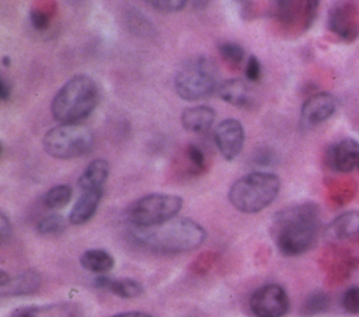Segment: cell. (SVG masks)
Instances as JSON below:
<instances>
[{"label": "cell", "mask_w": 359, "mask_h": 317, "mask_svg": "<svg viewBox=\"0 0 359 317\" xmlns=\"http://www.w3.org/2000/svg\"><path fill=\"white\" fill-rule=\"evenodd\" d=\"M320 209L313 202L287 206L272 220L271 234L280 254L296 257L309 251L320 233Z\"/></svg>", "instance_id": "1"}, {"label": "cell", "mask_w": 359, "mask_h": 317, "mask_svg": "<svg viewBox=\"0 0 359 317\" xmlns=\"http://www.w3.org/2000/svg\"><path fill=\"white\" fill-rule=\"evenodd\" d=\"M133 237L149 250L164 254H178L198 248L205 241L206 231L192 219L174 217L158 226L146 229L135 227Z\"/></svg>", "instance_id": "2"}, {"label": "cell", "mask_w": 359, "mask_h": 317, "mask_svg": "<svg viewBox=\"0 0 359 317\" xmlns=\"http://www.w3.org/2000/svg\"><path fill=\"white\" fill-rule=\"evenodd\" d=\"M100 101V90L95 80L87 74L69 79L53 95L50 111L62 123H80L90 116Z\"/></svg>", "instance_id": "3"}, {"label": "cell", "mask_w": 359, "mask_h": 317, "mask_svg": "<svg viewBox=\"0 0 359 317\" xmlns=\"http://www.w3.org/2000/svg\"><path fill=\"white\" fill-rule=\"evenodd\" d=\"M280 180L273 173L254 171L240 177L229 189V201L243 213H257L269 206L278 196Z\"/></svg>", "instance_id": "4"}, {"label": "cell", "mask_w": 359, "mask_h": 317, "mask_svg": "<svg viewBox=\"0 0 359 317\" xmlns=\"http://www.w3.org/2000/svg\"><path fill=\"white\" fill-rule=\"evenodd\" d=\"M219 81L216 65L205 55L187 59L175 73L174 88L185 101L201 100L215 91Z\"/></svg>", "instance_id": "5"}, {"label": "cell", "mask_w": 359, "mask_h": 317, "mask_svg": "<svg viewBox=\"0 0 359 317\" xmlns=\"http://www.w3.org/2000/svg\"><path fill=\"white\" fill-rule=\"evenodd\" d=\"M43 150L53 158L69 160L87 154L94 146V135L81 123H60L50 128L42 140Z\"/></svg>", "instance_id": "6"}, {"label": "cell", "mask_w": 359, "mask_h": 317, "mask_svg": "<svg viewBox=\"0 0 359 317\" xmlns=\"http://www.w3.org/2000/svg\"><path fill=\"white\" fill-rule=\"evenodd\" d=\"M182 198L172 194H147L136 199L126 210V217L132 226L146 229L163 224L181 210Z\"/></svg>", "instance_id": "7"}, {"label": "cell", "mask_w": 359, "mask_h": 317, "mask_svg": "<svg viewBox=\"0 0 359 317\" xmlns=\"http://www.w3.org/2000/svg\"><path fill=\"white\" fill-rule=\"evenodd\" d=\"M255 317H283L289 310V296L278 283H266L254 290L248 302Z\"/></svg>", "instance_id": "8"}, {"label": "cell", "mask_w": 359, "mask_h": 317, "mask_svg": "<svg viewBox=\"0 0 359 317\" xmlns=\"http://www.w3.org/2000/svg\"><path fill=\"white\" fill-rule=\"evenodd\" d=\"M328 29L341 41L353 42L359 36V3L338 1L328 10Z\"/></svg>", "instance_id": "9"}, {"label": "cell", "mask_w": 359, "mask_h": 317, "mask_svg": "<svg viewBox=\"0 0 359 317\" xmlns=\"http://www.w3.org/2000/svg\"><path fill=\"white\" fill-rule=\"evenodd\" d=\"M318 1L316 0H306V1H276L273 4V15L276 20L290 28H300L306 31L310 28L311 22L316 18Z\"/></svg>", "instance_id": "10"}, {"label": "cell", "mask_w": 359, "mask_h": 317, "mask_svg": "<svg viewBox=\"0 0 359 317\" xmlns=\"http://www.w3.org/2000/svg\"><path fill=\"white\" fill-rule=\"evenodd\" d=\"M244 128L238 119L227 118L219 122L213 132V140L226 160H234L244 146Z\"/></svg>", "instance_id": "11"}, {"label": "cell", "mask_w": 359, "mask_h": 317, "mask_svg": "<svg viewBox=\"0 0 359 317\" xmlns=\"http://www.w3.org/2000/svg\"><path fill=\"white\" fill-rule=\"evenodd\" d=\"M337 111V100L330 93H316L309 97L300 111V125L303 128H314L330 119Z\"/></svg>", "instance_id": "12"}, {"label": "cell", "mask_w": 359, "mask_h": 317, "mask_svg": "<svg viewBox=\"0 0 359 317\" xmlns=\"http://www.w3.org/2000/svg\"><path fill=\"white\" fill-rule=\"evenodd\" d=\"M325 160L334 171L344 174L359 173V142L351 137L339 140L328 149Z\"/></svg>", "instance_id": "13"}, {"label": "cell", "mask_w": 359, "mask_h": 317, "mask_svg": "<svg viewBox=\"0 0 359 317\" xmlns=\"http://www.w3.org/2000/svg\"><path fill=\"white\" fill-rule=\"evenodd\" d=\"M359 236V210H348L337 216L325 229V238L331 241L352 240Z\"/></svg>", "instance_id": "14"}, {"label": "cell", "mask_w": 359, "mask_h": 317, "mask_svg": "<svg viewBox=\"0 0 359 317\" xmlns=\"http://www.w3.org/2000/svg\"><path fill=\"white\" fill-rule=\"evenodd\" d=\"M216 112L208 105L189 107L181 114L182 128L194 133H206L213 126Z\"/></svg>", "instance_id": "15"}, {"label": "cell", "mask_w": 359, "mask_h": 317, "mask_svg": "<svg viewBox=\"0 0 359 317\" xmlns=\"http://www.w3.org/2000/svg\"><path fill=\"white\" fill-rule=\"evenodd\" d=\"M39 288L41 275L34 269H27L15 276H11L4 286H0V295L3 297L27 296L35 293Z\"/></svg>", "instance_id": "16"}, {"label": "cell", "mask_w": 359, "mask_h": 317, "mask_svg": "<svg viewBox=\"0 0 359 317\" xmlns=\"http://www.w3.org/2000/svg\"><path fill=\"white\" fill-rule=\"evenodd\" d=\"M102 198V189L83 191L69 213V222L74 226L87 223L97 212Z\"/></svg>", "instance_id": "17"}, {"label": "cell", "mask_w": 359, "mask_h": 317, "mask_svg": "<svg viewBox=\"0 0 359 317\" xmlns=\"http://www.w3.org/2000/svg\"><path fill=\"white\" fill-rule=\"evenodd\" d=\"M94 285L100 289L109 290L111 293L116 295L122 299H133L143 293V286L140 282L132 279V278H122V279H114L108 276H98L94 281Z\"/></svg>", "instance_id": "18"}, {"label": "cell", "mask_w": 359, "mask_h": 317, "mask_svg": "<svg viewBox=\"0 0 359 317\" xmlns=\"http://www.w3.org/2000/svg\"><path fill=\"white\" fill-rule=\"evenodd\" d=\"M109 174V164L104 158L93 160L79 177V187L83 191L91 189H102L104 182L107 181Z\"/></svg>", "instance_id": "19"}, {"label": "cell", "mask_w": 359, "mask_h": 317, "mask_svg": "<svg viewBox=\"0 0 359 317\" xmlns=\"http://www.w3.org/2000/svg\"><path fill=\"white\" fill-rule=\"evenodd\" d=\"M219 95L223 101L234 107H245L251 102V93L247 83L241 79H229L219 87Z\"/></svg>", "instance_id": "20"}, {"label": "cell", "mask_w": 359, "mask_h": 317, "mask_svg": "<svg viewBox=\"0 0 359 317\" xmlns=\"http://www.w3.org/2000/svg\"><path fill=\"white\" fill-rule=\"evenodd\" d=\"M80 264L84 269L94 274H105L114 268V257L101 248H91L81 254Z\"/></svg>", "instance_id": "21"}, {"label": "cell", "mask_w": 359, "mask_h": 317, "mask_svg": "<svg viewBox=\"0 0 359 317\" xmlns=\"http://www.w3.org/2000/svg\"><path fill=\"white\" fill-rule=\"evenodd\" d=\"M125 22L128 29L140 38H149L156 35V28L154 24L137 8L130 7L126 13H125Z\"/></svg>", "instance_id": "22"}, {"label": "cell", "mask_w": 359, "mask_h": 317, "mask_svg": "<svg viewBox=\"0 0 359 317\" xmlns=\"http://www.w3.org/2000/svg\"><path fill=\"white\" fill-rule=\"evenodd\" d=\"M10 317H73L66 306H25L11 313Z\"/></svg>", "instance_id": "23"}, {"label": "cell", "mask_w": 359, "mask_h": 317, "mask_svg": "<svg viewBox=\"0 0 359 317\" xmlns=\"http://www.w3.org/2000/svg\"><path fill=\"white\" fill-rule=\"evenodd\" d=\"M330 303H331V299L328 293H325L324 290H314L310 295H307L306 299L303 300L300 307V314L304 317L321 314L328 310Z\"/></svg>", "instance_id": "24"}, {"label": "cell", "mask_w": 359, "mask_h": 317, "mask_svg": "<svg viewBox=\"0 0 359 317\" xmlns=\"http://www.w3.org/2000/svg\"><path fill=\"white\" fill-rule=\"evenodd\" d=\"M73 189L67 184H59L49 188L43 195V203L49 209H60L72 199Z\"/></svg>", "instance_id": "25"}, {"label": "cell", "mask_w": 359, "mask_h": 317, "mask_svg": "<svg viewBox=\"0 0 359 317\" xmlns=\"http://www.w3.org/2000/svg\"><path fill=\"white\" fill-rule=\"evenodd\" d=\"M66 224H67V222H66V219L62 215L52 213V215L43 216L38 222L36 230H38L39 234H43V236L59 234V233H62L66 229Z\"/></svg>", "instance_id": "26"}, {"label": "cell", "mask_w": 359, "mask_h": 317, "mask_svg": "<svg viewBox=\"0 0 359 317\" xmlns=\"http://www.w3.org/2000/svg\"><path fill=\"white\" fill-rule=\"evenodd\" d=\"M219 52L222 55V58L233 65V66H238L243 60H244V56H245V52H244V48L237 43V42H222L219 45Z\"/></svg>", "instance_id": "27"}, {"label": "cell", "mask_w": 359, "mask_h": 317, "mask_svg": "<svg viewBox=\"0 0 359 317\" xmlns=\"http://www.w3.org/2000/svg\"><path fill=\"white\" fill-rule=\"evenodd\" d=\"M341 307L348 314H359V286H351L342 293Z\"/></svg>", "instance_id": "28"}, {"label": "cell", "mask_w": 359, "mask_h": 317, "mask_svg": "<svg viewBox=\"0 0 359 317\" xmlns=\"http://www.w3.org/2000/svg\"><path fill=\"white\" fill-rule=\"evenodd\" d=\"M149 4H151L156 10L161 13H177L187 6V1L185 0H150Z\"/></svg>", "instance_id": "29"}, {"label": "cell", "mask_w": 359, "mask_h": 317, "mask_svg": "<svg viewBox=\"0 0 359 317\" xmlns=\"http://www.w3.org/2000/svg\"><path fill=\"white\" fill-rule=\"evenodd\" d=\"M49 20H50V15L46 11H43L41 8H31V11H29V22H31L34 29L42 31V29L48 28Z\"/></svg>", "instance_id": "30"}, {"label": "cell", "mask_w": 359, "mask_h": 317, "mask_svg": "<svg viewBox=\"0 0 359 317\" xmlns=\"http://www.w3.org/2000/svg\"><path fill=\"white\" fill-rule=\"evenodd\" d=\"M261 70H262V67H261V63H259L258 58L254 56V55H250L248 59H247V65H245V77H247V80L252 81V83L258 81L259 77H261Z\"/></svg>", "instance_id": "31"}, {"label": "cell", "mask_w": 359, "mask_h": 317, "mask_svg": "<svg viewBox=\"0 0 359 317\" xmlns=\"http://www.w3.org/2000/svg\"><path fill=\"white\" fill-rule=\"evenodd\" d=\"M187 157H188V160L191 161V164H192L196 170H203L206 160H205V154H203V151L201 150V147H198V146L194 144V143L188 144V147H187Z\"/></svg>", "instance_id": "32"}, {"label": "cell", "mask_w": 359, "mask_h": 317, "mask_svg": "<svg viewBox=\"0 0 359 317\" xmlns=\"http://www.w3.org/2000/svg\"><path fill=\"white\" fill-rule=\"evenodd\" d=\"M11 223L8 220V217L1 212L0 213V240L1 244H4L10 237H11Z\"/></svg>", "instance_id": "33"}, {"label": "cell", "mask_w": 359, "mask_h": 317, "mask_svg": "<svg viewBox=\"0 0 359 317\" xmlns=\"http://www.w3.org/2000/svg\"><path fill=\"white\" fill-rule=\"evenodd\" d=\"M11 95V84L7 81L4 76L0 77V98L1 101H7Z\"/></svg>", "instance_id": "34"}, {"label": "cell", "mask_w": 359, "mask_h": 317, "mask_svg": "<svg viewBox=\"0 0 359 317\" xmlns=\"http://www.w3.org/2000/svg\"><path fill=\"white\" fill-rule=\"evenodd\" d=\"M114 317H151V316L143 311H125V313L115 314Z\"/></svg>", "instance_id": "35"}, {"label": "cell", "mask_w": 359, "mask_h": 317, "mask_svg": "<svg viewBox=\"0 0 359 317\" xmlns=\"http://www.w3.org/2000/svg\"><path fill=\"white\" fill-rule=\"evenodd\" d=\"M3 65L8 66L10 65V58L8 56H3Z\"/></svg>", "instance_id": "36"}]
</instances>
